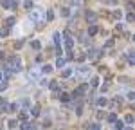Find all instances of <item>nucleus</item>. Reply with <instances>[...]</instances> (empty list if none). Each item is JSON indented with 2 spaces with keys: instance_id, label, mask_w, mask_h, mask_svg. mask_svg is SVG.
<instances>
[{
  "instance_id": "nucleus-1",
  "label": "nucleus",
  "mask_w": 135,
  "mask_h": 130,
  "mask_svg": "<svg viewBox=\"0 0 135 130\" xmlns=\"http://www.w3.org/2000/svg\"><path fill=\"white\" fill-rule=\"evenodd\" d=\"M6 65H7V69H9L11 72H20L22 71V60L18 56H11Z\"/></svg>"
},
{
  "instance_id": "nucleus-2",
  "label": "nucleus",
  "mask_w": 135,
  "mask_h": 130,
  "mask_svg": "<svg viewBox=\"0 0 135 130\" xmlns=\"http://www.w3.org/2000/svg\"><path fill=\"white\" fill-rule=\"evenodd\" d=\"M65 47H67V51H72V47H74V40L69 32H65Z\"/></svg>"
},
{
  "instance_id": "nucleus-3",
  "label": "nucleus",
  "mask_w": 135,
  "mask_h": 130,
  "mask_svg": "<svg viewBox=\"0 0 135 130\" xmlns=\"http://www.w3.org/2000/svg\"><path fill=\"white\" fill-rule=\"evenodd\" d=\"M29 20L31 22H40L42 20V13H40V11H31V13H29Z\"/></svg>"
},
{
  "instance_id": "nucleus-4",
  "label": "nucleus",
  "mask_w": 135,
  "mask_h": 130,
  "mask_svg": "<svg viewBox=\"0 0 135 130\" xmlns=\"http://www.w3.org/2000/svg\"><path fill=\"white\" fill-rule=\"evenodd\" d=\"M2 7L4 9H13V7H16V2L15 0H2Z\"/></svg>"
},
{
  "instance_id": "nucleus-5",
  "label": "nucleus",
  "mask_w": 135,
  "mask_h": 130,
  "mask_svg": "<svg viewBox=\"0 0 135 130\" xmlns=\"http://www.w3.org/2000/svg\"><path fill=\"white\" fill-rule=\"evenodd\" d=\"M52 40H54V43H56V47H61V34H60L58 31L52 34Z\"/></svg>"
},
{
  "instance_id": "nucleus-6",
  "label": "nucleus",
  "mask_w": 135,
  "mask_h": 130,
  "mask_svg": "<svg viewBox=\"0 0 135 130\" xmlns=\"http://www.w3.org/2000/svg\"><path fill=\"white\" fill-rule=\"evenodd\" d=\"M40 76H42V72H40L38 69H31V78L34 80V81H38V80H40Z\"/></svg>"
},
{
  "instance_id": "nucleus-7",
  "label": "nucleus",
  "mask_w": 135,
  "mask_h": 130,
  "mask_svg": "<svg viewBox=\"0 0 135 130\" xmlns=\"http://www.w3.org/2000/svg\"><path fill=\"white\" fill-rule=\"evenodd\" d=\"M99 54H101V53H99V49H95V47L88 51V56H90L92 60H94V58H99Z\"/></svg>"
},
{
  "instance_id": "nucleus-8",
  "label": "nucleus",
  "mask_w": 135,
  "mask_h": 130,
  "mask_svg": "<svg viewBox=\"0 0 135 130\" xmlns=\"http://www.w3.org/2000/svg\"><path fill=\"white\" fill-rule=\"evenodd\" d=\"M34 127H36V125H34L32 121H25L23 125H20V128H25V130H29V128H34Z\"/></svg>"
},
{
  "instance_id": "nucleus-9",
  "label": "nucleus",
  "mask_w": 135,
  "mask_h": 130,
  "mask_svg": "<svg viewBox=\"0 0 135 130\" xmlns=\"http://www.w3.org/2000/svg\"><path fill=\"white\" fill-rule=\"evenodd\" d=\"M65 63H67V60H65V58H58V60H56V67H58V69H63Z\"/></svg>"
},
{
  "instance_id": "nucleus-10",
  "label": "nucleus",
  "mask_w": 135,
  "mask_h": 130,
  "mask_svg": "<svg viewBox=\"0 0 135 130\" xmlns=\"http://www.w3.org/2000/svg\"><path fill=\"white\" fill-rule=\"evenodd\" d=\"M78 74H81V76H86V74H90V69H88V67H79V71H78Z\"/></svg>"
},
{
  "instance_id": "nucleus-11",
  "label": "nucleus",
  "mask_w": 135,
  "mask_h": 130,
  "mask_svg": "<svg viewBox=\"0 0 135 130\" xmlns=\"http://www.w3.org/2000/svg\"><path fill=\"white\" fill-rule=\"evenodd\" d=\"M128 65H132V67L135 65V56H133V53H132V51L128 53Z\"/></svg>"
},
{
  "instance_id": "nucleus-12",
  "label": "nucleus",
  "mask_w": 135,
  "mask_h": 130,
  "mask_svg": "<svg viewBox=\"0 0 135 130\" xmlns=\"http://www.w3.org/2000/svg\"><path fill=\"white\" fill-rule=\"evenodd\" d=\"M31 47H32V49H36V51H40V49H42V43L38 42V40H32V42H31Z\"/></svg>"
},
{
  "instance_id": "nucleus-13",
  "label": "nucleus",
  "mask_w": 135,
  "mask_h": 130,
  "mask_svg": "<svg viewBox=\"0 0 135 130\" xmlns=\"http://www.w3.org/2000/svg\"><path fill=\"white\" fill-rule=\"evenodd\" d=\"M72 76V71L70 69H63L61 71V78H70Z\"/></svg>"
},
{
  "instance_id": "nucleus-14",
  "label": "nucleus",
  "mask_w": 135,
  "mask_h": 130,
  "mask_svg": "<svg viewBox=\"0 0 135 130\" xmlns=\"http://www.w3.org/2000/svg\"><path fill=\"white\" fill-rule=\"evenodd\" d=\"M42 72H43V74H51V72H52V67H51V65H43V67H42Z\"/></svg>"
},
{
  "instance_id": "nucleus-15",
  "label": "nucleus",
  "mask_w": 135,
  "mask_h": 130,
  "mask_svg": "<svg viewBox=\"0 0 135 130\" xmlns=\"http://www.w3.org/2000/svg\"><path fill=\"white\" fill-rule=\"evenodd\" d=\"M86 18H88V24H95V13H88Z\"/></svg>"
},
{
  "instance_id": "nucleus-16",
  "label": "nucleus",
  "mask_w": 135,
  "mask_h": 130,
  "mask_svg": "<svg viewBox=\"0 0 135 130\" xmlns=\"http://www.w3.org/2000/svg\"><path fill=\"white\" fill-rule=\"evenodd\" d=\"M86 36H88L86 32H81V34H79V42L81 43H88V38H86Z\"/></svg>"
},
{
  "instance_id": "nucleus-17",
  "label": "nucleus",
  "mask_w": 135,
  "mask_h": 130,
  "mask_svg": "<svg viewBox=\"0 0 135 130\" xmlns=\"http://www.w3.org/2000/svg\"><path fill=\"white\" fill-rule=\"evenodd\" d=\"M18 127H20V123L16 119H11L9 121V128H18Z\"/></svg>"
},
{
  "instance_id": "nucleus-18",
  "label": "nucleus",
  "mask_w": 135,
  "mask_h": 130,
  "mask_svg": "<svg viewBox=\"0 0 135 130\" xmlns=\"http://www.w3.org/2000/svg\"><path fill=\"white\" fill-rule=\"evenodd\" d=\"M97 105H99V107H106V105H108L106 98H99V99H97Z\"/></svg>"
},
{
  "instance_id": "nucleus-19",
  "label": "nucleus",
  "mask_w": 135,
  "mask_h": 130,
  "mask_svg": "<svg viewBox=\"0 0 135 130\" xmlns=\"http://www.w3.org/2000/svg\"><path fill=\"white\" fill-rule=\"evenodd\" d=\"M38 114H40V108H38V107H32L31 108V116H32V118H36Z\"/></svg>"
},
{
  "instance_id": "nucleus-20",
  "label": "nucleus",
  "mask_w": 135,
  "mask_h": 130,
  "mask_svg": "<svg viewBox=\"0 0 135 130\" xmlns=\"http://www.w3.org/2000/svg\"><path fill=\"white\" fill-rule=\"evenodd\" d=\"M124 121L128 123V125H132V123H133V114H128V116L124 118Z\"/></svg>"
},
{
  "instance_id": "nucleus-21",
  "label": "nucleus",
  "mask_w": 135,
  "mask_h": 130,
  "mask_svg": "<svg viewBox=\"0 0 135 130\" xmlns=\"http://www.w3.org/2000/svg\"><path fill=\"white\" fill-rule=\"evenodd\" d=\"M61 16H65V18H67V16H70V9L63 7V9H61Z\"/></svg>"
},
{
  "instance_id": "nucleus-22",
  "label": "nucleus",
  "mask_w": 135,
  "mask_h": 130,
  "mask_svg": "<svg viewBox=\"0 0 135 130\" xmlns=\"http://www.w3.org/2000/svg\"><path fill=\"white\" fill-rule=\"evenodd\" d=\"M95 32H97V27H95V25H92V27H88V34H90V36H94Z\"/></svg>"
},
{
  "instance_id": "nucleus-23",
  "label": "nucleus",
  "mask_w": 135,
  "mask_h": 130,
  "mask_svg": "<svg viewBox=\"0 0 135 130\" xmlns=\"http://www.w3.org/2000/svg\"><path fill=\"white\" fill-rule=\"evenodd\" d=\"M18 118H20V121H27V114H25V112H20Z\"/></svg>"
},
{
  "instance_id": "nucleus-24",
  "label": "nucleus",
  "mask_w": 135,
  "mask_h": 130,
  "mask_svg": "<svg viewBox=\"0 0 135 130\" xmlns=\"http://www.w3.org/2000/svg\"><path fill=\"white\" fill-rule=\"evenodd\" d=\"M6 89H7V81H2L0 80V90H6Z\"/></svg>"
},
{
  "instance_id": "nucleus-25",
  "label": "nucleus",
  "mask_w": 135,
  "mask_h": 130,
  "mask_svg": "<svg viewBox=\"0 0 135 130\" xmlns=\"http://www.w3.org/2000/svg\"><path fill=\"white\" fill-rule=\"evenodd\" d=\"M40 85L42 87H49V80H42V78H40Z\"/></svg>"
},
{
  "instance_id": "nucleus-26",
  "label": "nucleus",
  "mask_w": 135,
  "mask_h": 130,
  "mask_svg": "<svg viewBox=\"0 0 135 130\" xmlns=\"http://www.w3.org/2000/svg\"><path fill=\"white\" fill-rule=\"evenodd\" d=\"M90 83H92V87H97V85H99V78H92Z\"/></svg>"
},
{
  "instance_id": "nucleus-27",
  "label": "nucleus",
  "mask_w": 135,
  "mask_h": 130,
  "mask_svg": "<svg viewBox=\"0 0 135 130\" xmlns=\"http://www.w3.org/2000/svg\"><path fill=\"white\" fill-rule=\"evenodd\" d=\"M60 99H61V101H69V99H70V98L67 96V94H65V92H63V94H60Z\"/></svg>"
},
{
  "instance_id": "nucleus-28",
  "label": "nucleus",
  "mask_w": 135,
  "mask_h": 130,
  "mask_svg": "<svg viewBox=\"0 0 135 130\" xmlns=\"http://www.w3.org/2000/svg\"><path fill=\"white\" fill-rule=\"evenodd\" d=\"M13 24H15V18H7V20H6V25H7V27H11Z\"/></svg>"
},
{
  "instance_id": "nucleus-29",
  "label": "nucleus",
  "mask_w": 135,
  "mask_h": 130,
  "mask_svg": "<svg viewBox=\"0 0 135 130\" xmlns=\"http://www.w3.org/2000/svg\"><path fill=\"white\" fill-rule=\"evenodd\" d=\"M133 18H135V16H133V13H132V11H130V13H128V15H126V20H128V22H132V20H133Z\"/></svg>"
},
{
  "instance_id": "nucleus-30",
  "label": "nucleus",
  "mask_w": 135,
  "mask_h": 130,
  "mask_svg": "<svg viewBox=\"0 0 135 130\" xmlns=\"http://www.w3.org/2000/svg\"><path fill=\"white\" fill-rule=\"evenodd\" d=\"M90 128H94V130H99V128H101V125H99V123H92V125H90Z\"/></svg>"
},
{
  "instance_id": "nucleus-31",
  "label": "nucleus",
  "mask_w": 135,
  "mask_h": 130,
  "mask_svg": "<svg viewBox=\"0 0 135 130\" xmlns=\"http://www.w3.org/2000/svg\"><path fill=\"white\" fill-rule=\"evenodd\" d=\"M115 119H117V116H115V114H110V116H108V121H110V123H114Z\"/></svg>"
},
{
  "instance_id": "nucleus-32",
  "label": "nucleus",
  "mask_w": 135,
  "mask_h": 130,
  "mask_svg": "<svg viewBox=\"0 0 135 130\" xmlns=\"http://www.w3.org/2000/svg\"><path fill=\"white\" fill-rule=\"evenodd\" d=\"M18 105H23V107H29V99H22Z\"/></svg>"
},
{
  "instance_id": "nucleus-33",
  "label": "nucleus",
  "mask_w": 135,
  "mask_h": 130,
  "mask_svg": "<svg viewBox=\"0 0 135 130\" xmlns=\"http://www.w3.org/2000/svg\"><path fill=\"white\" fill-rule=\"evenodd\" d=\"M70 2H72V6H76V7L81 6V0H70Z\"/></svg>"
},
{
  "instance_id": "nucleus-34",
  "label": "nucleus",
  "mask_w": 135,
  "mask_h": 130,
  "mask_svg": "<svg viewBox=\"0 0 135 130\" xmlns=\"http://www.w3.org/2000/svg\"><path fill=\"white\" fill-rule=\"evenodd\" d=\"M25 7H27V9H32V2L31 0H25Z\"/></svg>"
},
{
  "instance_id": "nucleus-35",
  "label": "nucleus",
  "mask_w": 135,
  "mask_h": 130,
  "mask_svg": "<svg viewBox=\"0 0 135 130\" xmlns=\"http://www.w3.org/2000/svg\"><path fill=\"white\" fill-rule=\"evenodd\" d=\"M45 16H47V20H52V16H54V15H52V11L49 9V11H47V15H45Z\"/></svg>"
},
{
  "instance_id": "nucleus-36",
  "label": "nucleus",
  "mask_w": 135,
  "mask_h": 130,
  "mask_svg": "<svg viewBox=\"0 0 135 130\" xmlns=\"http://www.w3.org/2000/svg\"><path fill=\"white\" fill-rule=\"evenodd\" d=\"M126 98H128V99H135V94H133V92H128V96H126Z\"/></svg>"
},
{
  "instance_id": "nucleus-37",
  "label": "nucleus",
  "mask_w": 135,
  "mask_h": 130,
  "mask_svg": "<svg viewBox=\"0 0 135 130\" xmlns=\"http://www.w3.org/2000/svg\"><path fill=\"white\" fill-rule=\"evenodd\" d=\"M114 16L115 18H121V11H114Z\"/></svg>"
},
{
  "instance_id": "nucleus-38",
  "label": "nucleus",
  "mask_w": 135,
  "mask_h": 130,
  "mask_svg": "<svg viewBox=\"0 0 135 130\" xmlns=\"http://www.w3.org/2000/svg\"><path fill=\"white\" fill-rule=\"evenodd\" d=\"M7 32H9V29H2V31H0V34H2V36H6Z\"/></svg>"
},
{
  "instance_id": "nucleus-39",
  "label": "nucleus",
  "mask_w": 135,
  "mask_h": 130,
  "mask_svg": "<svg viewBox=\"0 0 135 130\" xmlns=\"http://www.w3.org/2000/svg\"><path fill=\"white\" fill-rule=\"evenodd\" d=\"M106 2H108V4H112V6H114L115 2H117V0H106Z\"/></svg>"
},
{
  "instance_id": "nucleus-40",
  "label": "nucleus",
  "mask_w": 135,
  "mask_h": 130,
  "mask_svg": "<svg viewBox=\"0 0 135 130\" xmlns=\"http://www.w3.org/2000/svg\"><path fill=\"white\" fill-rule=\"evenodd\" d=\"M2 103H4V98H0V105H2Z\"/></svg>"
},
{
  "instance_id": "nucleus-41",
  "label": "nucleus",
  "mask_w": 135,
  "mask_h": 130,
  "mask_svg": "<svg viewBox=\"0 0 135 130\" xmlns=\"http://www.w3.org/2000/svg\"><path fill=\"white\" fill-rule=\"evenodd\" d=\"M0 80H2V72H0Z\"/></svg>"
}]
</instances>
